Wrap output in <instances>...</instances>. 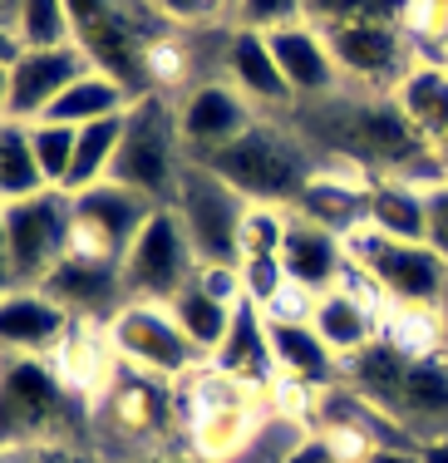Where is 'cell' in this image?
Returning <instances> with one entry per match:
<instances>
[{"mask_svg":"<svg viewBox=\"0 0 448 463\" xmlns=\"http://www.w3.org/2000/svg\"><path fill=\"white\" fill-rule=\"evenodd\" d=\"M134 109V99H128V90H118L108 74H84L79 84H70L60 99H54V109L45 118H54V124H70V128H84V124H99V118H114V114H128ZM40 124V118H35Z\"/></svg>","mask_w":448,"mask_h":463,"instance_id":"cell-30","label":"cell"},{"mask_svg":"<svg viewBox=\"0 0 448 463\" xmlns=\"http://www.w3.org/2000/svg\"><path fill=\"white\" fill-rule=\"evenodd\" d=\"M5 30L25 40V50L74 45V20H70V5H64V0H15Z\"/></svg>","mask_w":448,"mask_h":463,"instance_id":"cell-33","label":"cell"},{"mask_svg":"<svg viewBox=\"0 0 448 463\" xmlns=\"http://www.w3.org/2000/svg\"><path fill=\"white\" fill-rule=\"evenodd\" d=\"M74 197V251H89V257H108L124 261L128 247L138 241V232L153 222L158 203L124 183H99L84 187Z\"/></svg>","mask_w":448,"mask_h":463,"instance_id":"cell-12","label":"cell"},{"mask_svg":"<svg viewBox=\"0 0 448 463\" xmlns=\"http://www.w3.org/2000/svg\"><path fill=\"white\" fill-rule=\"evenodd\" d=\"M182 168H188V153H182V134H178V109L163 99V90L138 99L124 118V143H118L108 183H124L134 193L153 197L158 207H173Z\"/></svg>","mask_w":448,"mask_h":463,"instance_id":"cell-7","label":"cell"},{"mask_svg":"<svg viewBox=\"0 0 448 463\" xmlns=\"http://www.w3.org/2000/svg\"><path fill=\"white\" fill-rule=\"evenodd\" d=\"M40 291H50L79 326H99V330H108L134 306L128 301V286H124V261L89 257V251H70L45 277Z\"/></svg>","mask_w":448,"mask_h":463,"instance_id":"cell-15","label":"cell"},{"mask_svg":"<svg viewBox=\"0 0 448 463\" xmlns=\"http://www.w3.org/2000/svg\"><path fill=\"white\" fill-rule=\"evenodd\" d=\"M5 404V449L25 444H74L84 429V390L45 355H5L0 370Z\"/></svg>","mask_w":448,"mask_h":463,"instance_id":"cell-4","label":"cell"},{"mask_svg":"<svg viewBox=\"0 0 448 463\" xmlns=\"http://www.w3.org/2000/svg\"><path fill=\"white\" fill-rule=\"evenodd\" d=\"M365 232H379V237L395 241H429V193L399 178H375L369 183Z\"/></svg>","mask_w":448,"mask_h":463,"instance_id":"cell-26","label":"cell"},{"mask_svg":"<svg viewBox=\"0 0 448 463\" xmlns=\"http://www.w3.org/2000/svg\"><path fill=\"white\" fill-rule=\"evenodd\" d=\"M369 183L375 178H365L355 168L350 173H315L291 213L341 232V237H355V232H365V217H369Z\"/></svg>","mask_w":448,"mask_h":463,"instance_id":"cell-24","label":"cell"},{"mask_svg":"<svg viewBox=\"0 0 448 463\" xmlns=\"http://www.w3.org/2000/svg\"><path fill=\"white\" fill-rule=\"evenodd\" d=\"M266 40H271V54H276V64L296 99H331L341 90V64H335L331 40H325L321 25L296 20V25L266 30Z\"/></svg>","mask_w":448,"mask_h":463,"instance_id":"cell-21","label":"cell"},{"mask_svg":"<svg viewBox=\"0 0 448 463\" xmlns=\"http://www.w3.org/2000/svg\"><path fill=\"white\" fill-rule=\"evenodd\" d=\"M251 124H257V109H251V99L242 90H232V84H198V90L178 104L182 153H188L192 163L212 158L217 148L242 138Z\"/></svg>","mask_w":448,"mask_h":463,"instance_id":"cell-18","label":"cell"},{"mask_svg":"<svg viewBox=\"0 0 448 463\" xmlns=\"http://www.w3.org/2000/svg\"><path fill=\"white\" fill-rule=\"evenodd\" d=\"M202 261L198 247H192L188 227L173 207H158L153 222L138 232V241L128 247L124 257V286H128V301L138 306H173L192 281H198Z\"/></svg>","mask_w":448,"mask_h":463,"instance_id":"cell-10","label":"cell"},{"mask_svg":"<svg viewBox=\"0 0 448 463\" xmlns=\"http://www.w3.org/2000/svg\"><path fill=\"white\" fill-rule=\"evenodd\" d=\"M311 429L286 410H261L251 419V429L237 439V449L217 463H296V454L305 449Z\"/></svg>","mask_w":448,"mask_h":463,"instance_id":"cell-27","label":"cell"},{"mask_svg":"<svg viewBox=\"0 0 448 463\" xmlns=\"http://www.w3.org/2000/svg\"><path fill=\"white\" fill-rule=\"evenodd\" d=\"M138 463H212V458H173V454H153V458H138Z\"/></svg>","mask_w":448,"mask_h":463,"instance_id":"cell-44","label":"cell"},{"mask_svg":"<svg viewBox=\"0 0 448 463\" xmlns=\"http://www.w3.org/2000/svg\"><path fill=\"white\" fill-rule=\"evenodd\" d=\"M242 286H247V301H257L261 311H271L291 281H286L281 257H242Z\"/></svg>","mask_w":448,"mask_h":463,"instance_id":"cell-37","label":"cell"},{"mask_svg":"<svg viewBox=\"0 0 448 463\" xmlns=\"http://www.w3.org/2000/svg\"><path fill=\"white\" fill-rule=\"evenodd\" d=\"M271 350H276L281 380L305 384V390H331V384L345 374L341 360H335V350L315 335L311 321H271Z\"/></svg>","mask_w":448,"mask_h":463,"instance_id":"cell-25","label":"cell"},{"mask_svg":"<svg viewBox=\"0 0 448 463\" xmlns=\"http://www.w3.org/2000/svg\"><path fill=\"white\" fill-rule=\"evenodd\" d=\"M158 15L178 20V25H198V20H212L227 10V0H148Z\"/></svg>","mask_w":448,"mask_h":463,"instance_id":"cell-41","label":"cell"},{"mask_svg":"<svg viewBox=\"0 0 448 463\" xmlns=\"http://www.w3.org/2000/svg\"><path fill=\"white\" fill-rule=\"evenodd\" d=\"M74 20V45L89 54V64L99 74L128 90V99H148L158 94V74H153V60H158V35L144 15H138L134 0H64Z\"/></svg>","mask_w":448,"mask_h":463,"instance_id":"cell-5","label":"cell"},{"mask_svg":"<svg viewBox=\"0 0 448 463\" xmlns=\"http://www.w3.org/2000/svg\"><path fill=\"white\" fill-rule=\"evenodd\" d=\"M429 247L448 257V183L429 193Z\"/></svg>","mask_w":448,"mask_h":463,"instance_id":"cell-42","label":"cell"},{"mask_svg":"<svg viewBox=\"0 0 448 463\" xmlns=\"http://www.w3.org/2000/svg\"><path fill=\"white\" fill-rule=\"evenodd\" d=\"M237 15L247 30H281L305 20V0H237Z\"/></svg>","mask_w":448,"mask_h":463,"instance_id":"cell-39","label":"cell"},{"mask_svg":"<svg viewBox=\"0 0 448 463\" xmlns=\"http://www.w3.org/2000/svg\"><path fill=\"white\" fill-rule=\"evenodd\" d=\"M178 390L163 374H148L128 360H114L104 380V424H114V434H124L128 444L153 449L168 424H178Z\"/></svg>","mask_w":448,"mask_h":463,"instance_id":"cell-14","label":"cell"},{"mask_svg":"<svg viewBox=\"0 0 448 463\" xmlns=\"http://www.w3.org/2000/svg\"><path fill=\"white\" fill-rule=\"evenodd\" d=\"M74 316L54 301L50 291L30 286V291H5L0 301V340L5 355H45L54 360L64 350V340L74 335Z\"/></svg>","mask_w":448,"mask_h":463,"instance_id":"cell-20","label":"cell"},{"mask_svg":"<svg viewBox=\"0 0 448 463\" xmlns=\"http://www.w3.org/2000/svg\"><path fill=\"white\" fill-rule=\"evenodd\" d=\"M50 193V178L35 158V143H30V124H10L0 128V197L20 203V197H40Z\"/></svg>","mask_w":448,"mask_h":463,"instance_id":"cell-32","label":"cell"},{"mask_svg":"<svg viewBox=\"0 0 448 463\" xmlns=\"http://www.w3.org/2000/svg\"><path fill=\"white\" fill-rule=\"evenodd\" d=\"M0 241H5V291L45 286V277L74 251V197L50 187L40 197L0 207Z\"/></svg>","mask_w":448,"mask_h":463,"instance_id":"cell-6","label":"cell"},{"mask_svg":"<svg viewBox=\"0 0 448 463\" xmlns=\"http://www.w3.org/2000/svg\"><path fill=\"white\" fill-rule=\"evenodd\" d=\"M355 271H365L385 301L404 306V311H434L448 301V257L429 247V241H395L379 232H355L345 237Z\"/></svg>","mask_w":448,"mask_h":463,"instance_id":"cell-8","label":"cell"},{"mask_svg":"<svg viewBox=\"0 0 448 463\" xmlns=\"http://www.w3.org/2000/svg\"><path fill=\"white\" fill-rule=\"evenodd\" d=\"M281 267H286L291 286H301V291H311V296H325V291H335V286H345L355 261H350V247H345L341 232L291 213L286 237H281Z\"/></svg>","mask_w":448,"mask_h":463,"instance_id":"cell-19","label":"cell"},{"mask_svg":"<svg viewBox=\"0 0 448 463\" xmlns=\"http://www.w3.org/2000/svg\"><path fill=\"white\" fill-rule=\"evenodd\" d=\"M419 458H424V463H448V439H434V444H424Z\"/></svg>","mask_w":448,"mask_h":463,"instance_id":"cell-43","label":"cell"},{"mask_svg":"<svg viewBox=\"0 0 448 463\" xmlns=\"http://www.w3.org/2000/svg\"><path fill=\"white\" fill-rule=\"evenodd\" d=\"M222 70H227V84L242 90L251 104L261 109H296V94H291L286 74H281L276 54H271V40L266 30H232L227 40V54H222Z\"/></svg>","mask_w":448,"mask_h":463,"instance_id":"cell-23","label":"cell"},{"mask_svg":"<svg viewBox=\"0 0 448 463\" xmlns=\"http://www.w3.org/2000/svg\"><path fill=\"white\" fill-rule=\"evenodd\" d=\"M311 134L331 153H341L355 173H379V178H404L434 153V143L409 124V114L389 99H350L341 109L315 114Z\"/></svg>","mask_w":448,"mask_h":463,"instance_id":"cell-2","label":"cell"},{"mask_svg":"<svg viewBox=\"0 0 448 463\" xmlns=\"http://www.w3.org/2000/svg\"><path fill=\"white\" fill-rule=\"evenodd\" d=\"M331 54L341 64V80H350L355 90H365L369 99H389L399 94V84L419 70V45L404 25H331L325 30Z\"/></svg>","mask_w":448,"mask_h":463,"instance_id":"cell-11","label":"cell"},{"mask_svg":"<svg viewBox=\"0 0 448 463\" xmlns=\"http://www.w3.org/2000/svg\"><path fill=\"white\" fill-rule=\"evenodd\" d=\"M84 74H94V64L79 45L25 50L5 70V118L10 124H35V118H45L54 109V99L70 90V84H79Z\"/></svg>","mask_w":448,"mask_h":463,"instance_id":"cell-16","label":"cell"},{"mask_svg":"<svg viewBox=\"0 0 448 463\" xmlns=\"http://www.w3.org/2000/svg\"><path fill=\"white\" fill-rule=\"evenodd\" d=\"M375 301H385V296H379L375 286H369L365 271H355V267H350L345 286L315 296L311 326H315V335L335 350V360H341V365H345L350 355H359V350H369L379 335H385V330H379V306Z\"/></svg>","mask_w":448,"mask_h":463,"instance_id":"cell-17","label":"cell"},{"mask_svg":"<svg viewBox=\"0 0 448 463\" xmlns=\"http://www.w3.org/2000/svg\"><path fill=\"white\" fill-rule=\"evenodd\" d=\"M5 463H99V458L79 454L74 444H25V449H5Z\"/></svg>","mask_w":448,"mask_h":463,"instance_id":"cell-40","label":"cell"},{"mask_svg":"<svg viewBox=\"0 0 448 463\" xmlns=\"http://www.w3.org/2000/svg\"><path fill=\"white\" fill-rule=\"evenodd\" d=\"M409 35L424 60L443 64L448 60V0H414L409 10Z\"/></svg>","mask_w":448,"mask_h":463,"instance_id":"cell-36","label":"cell"},{"mask_svg":"<svg viewBox=\"0 0 448 463\" xmlns=\"http://www.w3.org/2000/svg\"><path fill=\"white\" fill-rule=\"evenodd\" d=\"M345 390H355L369 410H379L414 444L448 439V355L439 350H414L395 335H379L369 350L350 355Z\"/></svg>","mask_w":448,"mask_h":463,"instance_id":"cell-1","label":"cell"},{"mask_svg":"<svg viewBox=\"0 0 448 463\" xmlns=\"http://www.w3.org/2000/svg\"><path fill=\"white\" fill-rule=\"evenodd\" d=\"M227 5H237V0H227Z\"/></svg>","mask_w":448,"mask_h":463,"instance_id":"cell-46","label":"cell"},{"mask_svg":"<svg viewBox=\"0 0 448 463\" xmlns=\"http://www.w3.org/2000/svg\"><path fill=\"white\" fill-rule=\"evenodd\" d=\"M173 213L182 217L202 267H242L251 203L237 187H227L207 163L188 158V168L178 178V197H173Z\"/></svg>","mask_w":448,"mask_h":463,"instance_id":"cell-9","label":"cell"},{"mask_svg":"<svg viewBox=\"0 0 448 463\" xmlns=\"http://www.w3.org/2000/svg\"><path fill=\"white\" fill-rule=\"evenodd\" d=\"M395 104L409 114V124L429 143H443L448 138V64L419 60V70L399 84Z\"/></svg>","mask_w":448,"mask_h":463,"instance_id":"cell-28","label":"cell"},{"mask_svg":"<svg viewBox=\"0 0 448 463\" xmlns=\"http://www.w3.org/2000/svg\"><path fill=\"white\" fill-rule=\"evenodd\" d=\"M108 340H114V355L128 360V365L163 374V380H192L207 360L192 350V340L182 335V326L173 321L168 306H128L114 326H108Z\"/></svg>","mask_w":448,"mask_h":463,"instance_id":"cell-13","label":"cell"},{"mask_svg":"<svg viewBox=\"0 0 448 463\" xmlns=\"http://www.w3.org/2000/svg\"><path fill=\"white\" fill-rule=\"evenodd\" d=\"M30 143H35V158H40V168H45L50 187H64V178H70V168H74L79 128L54 124V118H40V124H30Z\"/></svg>","mask_w":448,"mask_h":463,"instance_id":"cell-35","label":"cell"},{"mask_svg":"<svg viewBox=\"0 0 448 463\" xmlns=\"http://www.w3.org/2000/svg\"><path fill=\"white\" fill-rule=\"evenodd\" d=\"M217 374L247 384V390H261L266 394L271 384L281 380L276 370V350H271V321L257 301H237V316H232V330H227L222 350L207 360Z\"/></svg>","mask_w":448,"mask_h":463,"instance_id":"cell-22","label":"cell"},{"mask_svg":"<svg viewBox=\"0 0 448 463\" xmlns=\"http://www.w3.org/2000/svg\"><path fill=\"white\" fill-rule=\"evenodd\" d=\"M202 163L227 187H237L251 207H281V213H291L301 203V193L311 187V178L321 173L311 143L276 124H261V118L242 138H232L227 148H217Z\"/></svg>","mask_w":448,"mask_h":463,"instance_id":"cell-3","label":"cell"},{"mask_svg":"<svg viewBox=\"0 0 448 463\" xmlns=\"http://www.w3.org/2000/svg\"><path fill=\"white\" fill-rule=\"evenodd\" d=\"M434 148H439V158H443V168H448V138H443V143H434Z\"/></svg>","mask_w":448,"mask_h":463,"instance_id":"cell-45","label":"cell"},{"mask_svg":"<svg viewBox=\"0 0 448 463\" xmlns=\"http://www.w3.org/2000/svg\"><path fill=\"white\" fill-rule=\"evenodd\" d=\"M443 64H448V60H443Z\"/></svg>","mask_w":448,"mask_h":463,"instance_id":"cell-47","label":"cell"},{"mask_svg":"<svg viewBox=\"0 0 448 463\" xmlns=\"http://www.w3.org/2000/svg\"><path fill=\"white\" fill-rule=\"evenodd\" d=\"M286 217L291 213H281V207H251V213H247V247H242V257H281Z\"/></svg>","mask_w":448,"mask_h":463,"instance_id":"cell-38","label":"cell"},{"mask_svg":"<svg viewBox=\"0 0 448 463\" xmlns=\"http://www.w3.org/2000/svg\"><path fill=\"white\" fill-rule=\"evenodd\" d=\"M124 118L128 114H114V118H99V124H84L79 128V143H74V168H70V178H64V193H84V187L108 183L114 158H118V143H124Z\"/></svg>","mask_w":448,"mask_h":463,"instance_id":"cell-31","label":"cell"},{"mask_svg":"<svg viewBox=\"0 0 448 463\" xmlns=\"http://www.w3.org/2000/svg\"><path fill=\"white\" fill-rule=\"evenodd\" d=\"M414 0H305V20L321 30L331 25H404L409 30Z\"/></svg>","mask_w":448,"mask_h":463,"instance_id":"cell-34","label":"cell"},{"mask_svg":"<svg viewBox=\"0 0 448 463\" xmlns=\"http://www.w3.org/2000/svg\"><path fill=\"white\" fill-rule=\"evenodd\" d=\"M168 311H173V321L182 326V335L192 340V350H198L202 360H212L217 350H222L227 330H232L237 306H232V301H222L217 291H207L202 281H192L188 291H182L178 301L168 306Z\"/></svg>","mask_w":448,"mask_h":463,"instance_id":"cell-29","label":"cell"}]
</instances>
